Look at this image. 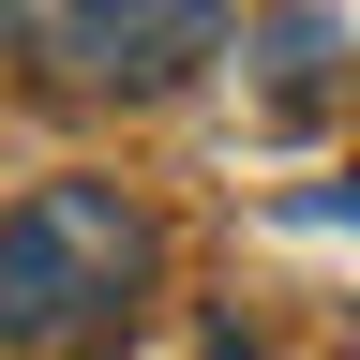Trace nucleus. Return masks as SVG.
I'll use <instances>...</instances> for the list:
<instances>
[{"mask_svg": "<svg viewBox=\"0 0 360 360\" xmlns=\"http://www.w3.org/2000/svg\"><path fill=\"white\" fill-rule=\"evenodd\" d=\"M300 225H360V180H315V195H300Z\"/></svg>", "mask_w": 360, "mask_h": 360, "instance_id": "3", "label": "nucleus"}, {"mask_svg": "<svg viewBox=\"0 0 360 360\" xmlns=\"http://www.w3.org/2000/svg\"><path fill=\"white\" fill-rule=\"evenodd\" d=\"M150 285V210L120 180H30L0 210V345H75Z\"/></svg>", "mask_w": 360, "mask_h": 360, "instance_id": "1", "label": "nucleus"}, {"mask_svg": "<svg viewBox=\"0 0 360 360\" xmlns=\"http://www.w3.org/2000/svg\"><path fill=\"white\" fill-rule=\"evenodd\" d=\"M0 45H15L30 75H60V90H180L195 60H225V45H255V30L210 15V0H15Z\"/></svg>", "mask_w": 360, "mask_h": 360, "instance_id": "2", "label": "nucleus"}]
</instances>
